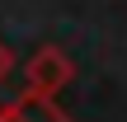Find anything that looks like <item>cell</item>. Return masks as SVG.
<instances>
[{"instance_id": "obj_1", "label": "cell", "mask_w": 127, "mask_h": 122, "mask_svg": "<svg viewBox=\"0 0 127 122\" xmlns=\"http://www.w3.org/2000/svg\"><path fill=\"white\" fill-rule=\"evenodd\" d=\"M71 75H75V61H71L61 47L42 42V47L28 56V66H24V89H28V94H42V99H57V94L71 85Z\"/></svg>"}, {"instance_id": "obj_2", "label": "cell", "mask_w": 127, "mask_h": 122, "mask_svg": "<svg viewBox=\"0 0 127 122\" xmlns=\"http://www.w3.org/2000/svg\"><path fill=\"white\" fill-rule=\"evenodd\" d=\"M0 122H71L66 108H57V99H42V94H19L14 103L0 108Z\"/></svg>"}, {"instance_id": "obj_3", "label": "cell", "mask_w": 127, "mask_h": 122, "mask_svg": "<svg viewBox=\"0 0 127 122\" xmlns=\"http://www.w3.org/2000/svg\"><path fill=\"white\" fill-rule=\"evenodd\" d=\"M9 71H14V52H9V47L0 42V85L9 80Z\"/></svg>"}]
</instances>
